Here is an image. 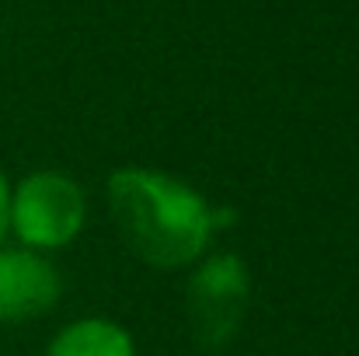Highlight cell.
I'll return each mask as SVG.
<instances>
[{"instance_id":"1","label":"cell","mask_w":359,"mask_h":356,"mask_svg":"<svg viewBox=\"0 0 359 356\" xmlns=\"http://www.w3.org/2000/svg\"><path fill=\"white\" fill-rule=\"evenodd\" d=\"M109 213L126 248L154 269L196 262L213 237V206L192 185L147 168L109 175Z\"/></svg>"},{"instance_id":"2","label":"cell","mask_w":359,"mask_h":356,"mask_svg":"<svg viewBox=\"0 0 359 356\" xmlns=\"http://www.w3.org/2000/svg\"><path fill=\"white\" fill-rule=\"evenodd\" d=\"M88 217L84 189L60 171H35L18 182L7 206V231L25 248H63L81 235Z\"/></svg>"},{"instance_id":"3","label":"cell","mask_w":359,"mask_h":356,"mask_svg":"<svg viewBox=\"0 0 359 356\" xmlns=\"http://www.w3.org/2000/svg\"><path fill=\"white\" fill-rule=\"evenodd\" d=\"M251 297V276L238 255H210L185 286V318L203 350H224L238 336Z\"/></svg>"},{"instance_id":"4","label":"cell","mask_w":359,"mask_h":356,"mask_svg":"<svg viewBox=\"0 0 359 356\" xmlns=\"http://www.w3.org/2000/svg\"><path fill=\"white\" fill-rule=\"evenodd\" d=\"M60 269L32 248H0V322H32L56 308Z\"/></svg>"},{"instance_id":"5","label":"cell","mask_w":359,"mask_h":356,"mask_svg":"<svg viewBox=\"0 0 359 356\" xmlns=\"http://www.w3.org/2000/svg\"><path fill=\"white\" fill-rule=\"evenodd\" d=\"M46 356H136L129 332L109 318H81L56 332Z\"/></svg>"},{"instance_id":"6","label":"cell","mask_w":359,"mask_h":356,"mask_svg":"<svg viewBox=\"0 0 359 356\" xmlns=\"http://www.w3.org/2000/svg\"><path fill=\"white\" fill-rule=\"evenodd\" d=\"M7 206H11V185H7L4 171H0V241L7 235Z\"/></svg>"}]
</instances>
